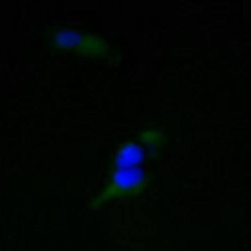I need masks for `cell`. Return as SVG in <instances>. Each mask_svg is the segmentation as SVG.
Returning a JSON list of instances; mask_svg holds the SVG:
<instances>
[{"label": "cell", "instance_id": "cell-1", "mask_svg": "<svg viewBox=\"0 0 251 251\" xmlns=\"http://www.w3.org/2000/svg\"><path fill=\"white\" fill-rule=\"evenodd\" d=\"M147 163H149V157L145 153L143 145L137 141V137L123 143L113 155L107 185L89 203L91 211L102 209L111 201H129L139 193H143L149 183Z\"/></svg>", "mask_w": 251, "mask_h": 251}, {"label": "cell", "instance_id": "cell-2", "mask_svg": "<svg viewBox=\"0 0 251 251\" xmlns=\"http://www.w3.org/2000/svg\"><path fill=\"white\" fill-rule=\"evenodd\" d=\"M49 45L60 50H73L80 56H89L97 60H117V54L104 38L97 34H87L76 28H56L49 36Z\"/></svg>", "mask_w": 251, "mask_h": 251}, {"label": "cell", "instance_id": "cell-3", "mask_svg": "<svg viewBox=\"0 0 251 251\" xmlns=\"http://www.w3.org/2000/svg\"><path fill=\"white\" fill-rule=\"evenodd\" d=\"M137 141L143 145V149H145V153H147L149 161L153 163L161 155V151L165 149L167 133L161 127H147V129H141L137 133Z\"/></svg>", "mask_w": 251, "mask_h": 251}]
</instances>
